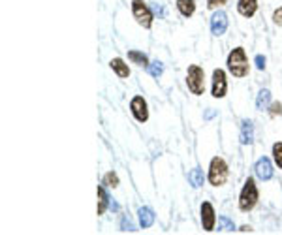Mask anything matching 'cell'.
Listing matches in <instances>:
<instances>
[{
	"mask_svg": "<svg viewBox=\"0 0 282 235\" xmlns=\"http://www.w3.org/2000/svg\"><path fill=\"white\" fill-rule=\"evenodd\" d=\"M226 64H228V70L232 73L233 77H247L248 71H250V64H248L247 53L243 47H235V49L230 51V55L226 58Z\"/></svg>",
	"mask_w": 282,
	"mask_h": 235,
	"instance_id": "cell-1",
	"label": "cell"
},
{
	"mask_svg": "<svg viewBox=\"0 0 282 235\" xmlns=\"http://www.w3.org/2000/svg\"><path fill=\"white\" fill-rule=\"evenodd\" d=\"M258 201H260L258 186H256L252 177H248L239 192V211H243V213H250L254 207L258 205Z\"/></svg>",
	"mask_w": 282,
	"mask_h": 235,
	"instance_id": "cell-2",
	"label": "cell"
},
{
	"mask_svg": "<svg viewBox=\"0 0 282 235\" xmlns=\"http://www.w3.org/2000/svg\"><path fill=\"white\" fill-rule=\"evenodd\" d=\"M228 177H230V168L226 164V160L220 156H215L211 160V164H209V173H207L209 185L222 186V185H226Z\"/></svg>",
	"mask_w": 282,
	"mask_h": 235,
	"instance_id": "cell-3",
	"label": "cell"
},
{
	"mask_svg": "<svg viewBox=\"0 0 282 235\" xmlns=\"http://www.w3.org/2000/svg\"><path fill=\"white\" fill-rule=\"evenodd\" d=\"M186 87L196 96L205 94V71L201 66L197 64L188 66V70H186Z\"/></svg>",
	"mask_w": 282,
	"mask_h": 235,
	"instance_id": "cell-4",
	"label": "cell"
},
{
	"mask_svg": "<svg viewBox=\"0 0 282 235\" xmlns=\"http://www.w3.org/2000/svg\"><path fill=\"white\" fill-rule=\"evenodd\" d=\"M132 15H134L135 21H137V25L143 27V29H151V27H153L155 14H153V10L147 6L145 0H132Z\"/></svg>",
	"mask_w": 282,
	"mask_h": 235,
	"instance_id": "cell-5",
	"label": "cell"
},
{
	"mask_svg": "<svg viewBox=\"0 0 282 235\" xmlns=\"http://www.w3.org/2000/svg\"><path fill=\"white\" fill-rule=\"evenodd\" d=\"M228 93V77L226 71L222 68H217L213 71V85H211V94L213 98H224Z\"/></svg>",
	"mask_w": 282,
	"mask_h": 235,
	"instance_id": "cell-6",
	"label": "cell"
},
{
	"mask_svg": "<svg viewBox=\"0 0 282 235\" xmlns=\"http://www.w3.org/2000/svg\"><path fill=\"white\" fill-rule=\"evenodd\" d=\"M199 218H201V226L205 231H215L217 226V213H215V207L211 201H203L199 207Z\"/></svg>",
	"mask_w": 282,
	"mask_h": 235,
	"instance_id": "cell-7",
	"label": "cell"
},
{
	"mask_svg": "<svg viewBox=\"0 0 282 235\" xmlns=\"http://www.w3.org/2000/svg\"><path fill=\"white\" fill-rule=\"evenodd\" d=\"M228 25H230V19H228L226 12L217 10V12L211 15V23H209V27H211V34L213 36H217V38H219V36L226 34Z\"/></svg>",
	"mask_w": 282,
	"mask_h": 235,
	"instance_id": "cell-8",
	"label": "cell"
},
{
	"mask_svg": "<svg viewBox=\"0 0 282 235\" xmlns=\"http://www.w3.org/2000/svg\"><path fill=\"white\" fill-rule=\"evenodd\" d=\"M254 173H256V177L260 179V181L267 183V181H271L273 175H275V168H273V164H271V160H269L267 156H261V158H258V162L254 164Z\"/></svg>",
	"mask_w": 282,
	"mask_h": 235,
	"instance_id": "cell-9",
	"label": "cell"
},
{
	"mask_svg": "<svg viewBox=\"0 0 282 235\" xmlns=\"http://www.w3.org/2000/svg\"><path fill=\"white\" fill-rule=\"evenodd\" d=\"M130 111H132V115H134V119L137 122L149 121V106L143 96H134L130 100Z\"/></svg>",
	"mask_w": 282,
	"mask_h": 235,
	"instance_id": "cell-10",
	"label": "cell"
},
{
	"mask_svg": "<svg viewBox=\"0 0 282 235\" xmlns=\"http://www.w3.org/2000/svg\"><path fill=\"white\" fill-rule=\"evenodd\" d=\"M241 145H252L254 143V122L250 119L241 121V132H239Z\"/></svg>",
	"mask_w": 282,
	"mask_h": 235,
	"instance_id": "cell-11",
	"label": "cell"
},
{
	"mask_svg": "<svg viewBox=\"0 0 282 235\" xmlns=\"http://www.w3.org/2000/svg\"><path fill=\"white\" fill-rule=\"evenodd\" d=\"M237 12L245 19H252L258 12V0H237Z\"/></svg>",
	"mask_w": 282,
	"mask_h": 235,
	"instance_id": "cell-12",
	"label": "cell"
},
{
	"mask_svg": "<svg viewBox=\"0 0 282 235\" xmlns=\"http://www.w3.org/2000/svg\"><path fill=\"white\" fill-rule=\"evenodd\" d=\"M137 218H139V226L143 229L151 228L155 224V211L151 207H139L137 209Z\"/></svg>",
	"mask_w": 282,
	"mask_h": 235,
	"instance_id": "cell-13",
	"label": "cell"
},
{
	"mask_svg": "<svg viewBox=\"0 0 282 235\" xmlns=\"http://www.w3.org/2000/svg\"><path fill=\"white\" fill-rule=\"evenodd\" d=\"M109 66H111V70L119 75L120 79H128L130 77V68H128V64L122 60V58L115 57L111 58V62H109Z\"/></svg>",
	"mask_w": 282,
	"mask_h": 235,
	"instance_id": "cell-14",
	"label": "cell"
},
{
	"mask_svg": "<svg viewBox=\"0 0 282 235\" xmlns=\"http://www.w3.org/2000/svg\"><path fill=\"white\" fill-rule=\"evenodd\" d=\"M175 6L179 10V14L186 19H190L192 15L196 14V0H177Z\"/></svg>",
	"mask_w": 282,
	"mask_h": 235,
	"instance_id": "cell-15",
	"label": "cell"
},
{
	"mask_svg": "<svg viewBox=\"0 0 282 235\" xmlns=\"http://www.w3.org/2000/svg\"><path fill=\"white\" fill-rule=\"evenodd\" d=\"M96 196H98V207H96V213H98V216H100V214H104L107 211V207H109V200H111V198L107 196L104 186H98V188H96Z\"/></svg>",
	"mask_w": 282,
	"mask_h": 235,
	"instance_id": "cell-16",
	"label": "cell"
},
{
	"mask_svg": "<svg viewBox=\"0 0 282 235\" xmlns=\"http://www.w3.org/2000/svg\"><path fill=\"white\" fill-rule=\"evenodd\" d=\"M269 106H271V93L267 89H261L258 96H256V107L260 111H263V109H269Z\"/></svg>",
	"mask_w": 282,
	"mask_h": 235,
	"instance_id": "cell-17",
	"label": "cell"
},
{
	"mask_svg": "<svg viewBox=\"0 0 282 235\" xmlns=\"http://www.w3.org/2000/svg\"><path fill=\"white\" fill-rule=\"evenodd\" d=\"M188 183H190L194 188H199V186H203V183H205L203 171L199 170V168H194V170L188 171Z\"/></svg>",
	"mask_w": 282,
	"mask_h": 235,
	"instance_id": "cell-18",
	"label": "cell"
},
{
	"mask_svg": "<svg viewBox=\"0 0 282 235\" xmlns=\"http://www.w3.org/2000/svg\"><path fill=\"white\" fill-rule=\"evenodd\" d=\"M128 58L134 62V64H137V66H145L147 68L151 62H149V58H147V55L145 53H141V51H135V49H132V51H128Z\"/></svg>",
	"mask_w": 282,
	"mask_h": 235,
	"instance_id": "cell-19",
	"label": "cell"
},
{
	"mask_svg": "<svg viewBox=\"0 0 282 235\" xmlns=\"http://www.w3.org/2000/svg\"><path fill=\"white\" fill-rule=\"evenodd\" d=\"M147 70H149V73H151L153 77L158 79L164 73V64L160 62V60H153V62L147 66Z\"/></svg>",
	"mask_w": 282,
	"mask_h": 235,
	"instance_id": "cell-20",
	"label": "cell"
},
{
	"mask_svg": "<svg viewBox=\"0 0 282 235\" xmlns=\"http://www.w3.org/2000/svg\"><path fill=\"white\" fill-rule=\"evenodd\" d=\"M273 160H275V164L278 166V170H282V141H276L273 145Z\"/></svg>",
	"mask_w": 282,
	"mask_h": 235,
	"instance_id": "cell-21",
	"label": "cell"
},
{
	"mask_svg": "<svg viewBox=\"0 0 282 235\" xmlns=\"http://www.w3.org/2000/svg\"><path fill=\"white\" fill-rule=\"evenodd\" d=\"M104 185L109 186V188H117L119 186V175L115 173V171H109L104 175Z\"/></svg>",
	"mask_w": 282,
	"mask_h": 235,
	"instance_id": "cell-22",
	"label": "cell"
},
{
	"mask_svg": "<svg viewBox=\"0 0 282 235\" xmlns=\"http://www.w3.org/2000/svg\"><path fill=\"white\" fill-rule=\"evenodd\" d=\"M233 229H235L233 220H230L228 216H220L219 218V231H233Z\"/></svg>",
	"mask_w": 282,
	"mask_h": 235,
	"instance_id": "cell-23",
	"label": "cell"
},
{
	"mask_svg": "<svg viewBox=\"0 0 282 235\" xmlns=\"http://www.w3.org/2000/svg\"><path fill=\"white\" fill-rule=\"evenodd\" d=\"M120 229H122V231H135L134 222L130 220V218H126V216H122V218H120Z\"/></svg>",
	"mask_w": 282,
	"mask_h": 235,
	"instance_id": "cell-24",
	"label": "cell"
},
{
	"mask_svg": "<svg viewBox=\"0 0 282 235\" xmlns=\"http://www.w3.org/2000/svg\"><path fill=\"white\" fill-rule=\"evenodd\" d=\"M269 115H271V117H280L282 115V104L280 102H273V104L269 106Z\"/></svg>",
	"mask_w": 282,
	"mask_h": 235,
	"instance_id": "cell-25",
	"label": "cell"
},
{
	"mask_svg": "<svg viewBox=\"0 0 282 235\" xmlns=\"http://www.w3.org/2000/svg\"><path fill=\"white\" fill-rule=\"evenodd\" d=\"M254 62H256V68H258V70L263 71V70H265V62H267V58L263 57V55H256Z\"/></svg>",
	"mask_w": 282,
	"mask_h": 235,
	"instance_id": "cell-26",
	"label": "cell"
},
{
	"mask_svg": "<svg viewBox=\"0 0 282 235\" xmlns=\"http://www.w3.org/2000/svg\"><path fill=\"white\" fill-rule=\"evenodd\" d=\"M151 10H153L155 15H158V19H164V17H166V10H164V6H160V4H153Z\"/></svg>",
	"mask_w": 282,
	"mask_h": 235,
	"instance_id": "cell-27",
	"label": "cell"
},
{
	"mask_svg": "<svg viewBox=\"0 0 282 235\" xmlns=\"http://www.w3.org/2000/svg\"><path fill=\"white\" fill-rule=\"evenodd\" d=\"M273 23H275L276 27H282V6L276 8L275 12H273Z\"/></svg>",
	"mask_w": 282,
	"mask_h": 235,
	"instance_id": "cell-28",
	"label": "cell"
},
{
	"mask_svg": "<svg viewBox=\"0 0 282 235\" xmlns=\"http://www.w3.org/2000/svg\"><path fill=\"white\" fill-rule=\"evenodd\" d=\"M228 2V0H207V8L209 10H217V8H222Z\"/></svg>",
	"mask_w": 282,
	"mask_h": 235,
	"instance_id": "cell-29",
	"label": "cell"
},
{
	"mask_svg": "<svg viewBox=\"0 0 282 235\" xmlns=\"http://www.w3.org/2000/svg\"><path fill=\"white\" fill-rule=\"evenodd\" d=\"M215 115H217V111H215V109H211V107H209V109H207V111H205V119H207V121H209V119H213V117H215Z\"/></svg>",
	"mask_w": 282,
	"mask_h": 235,
	"instance_id": "cell-30",
	"label": "cell"
},
{
	"mask_svg": "<svg viewBox=\"0 0 282 235\" xmlns=\"http://www.w3.org/2000/svg\"><path fill=\"white\" fill-rule=\"evenodd\" d=\"M109 209H111V211H115V213H117V211H119L120 207H119V203H117V201L109 200Z\"/></svg>",
	"mask_w": 282,
	"mask_h": 235,
	"instance_id": "cell-31",
	"label": "cell"
},
{
	"mask_svg": "<svg viewBox=\"0 0 282 235\" xmlns=\"http://www.w3.org/2000/svg\"><path fill=\"white\" fill-rule=\"evenodd\" d=\"M239 231H243V233H247V231H248V233H250V231H252V228H250V226H241Z\"/></svg>",
	"mask_w": 282,
	"mask_h": 235,
	"instance_id": "cell-32",
	"label": "cell"
}]
</instances>
